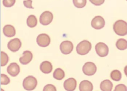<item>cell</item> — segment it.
<instances>
[{"instance_id":"1","label":"cell","mask_w":127,"mask_h":91,"mask_svg":"<svg viewBox=\"0 0 127 91\" xmlns=\"http://www.w3.org/2000/svg\"><path fill=\"white\" fill-rule=\"evenodd\" d=\"M113 30L118 35L125 36L127 34V22L123 20L116 21L113 25Z\"/></svg>"},{"instance_id":"2","label":"cell","mask_w":127,"mask_h":91,"mask_svg":"<svg viewBox=\"0 0 127 91\" xmlns=\"http://www.w3.org/2000/svg\"><path fill=\"white\" fill-rule=\"evenodd\" d=\"M91 47V43L89 41L83 40L80 42L76 46V52L79 55H85L89 52Z\"/></svg>"},{"instance_id":"3","label":"cell","mask_w":127,"mask_h":91,"mask_svg":"<svg viewBox=\"0 0 127 91\" xmlns=\"http://www.w3.org/2000/svg\"><path fill=\"white\" fill-rule=\"evenodd\" d=\"M23 88L27 91L34 90L37 85V80L33 76H28L24 79L22 83Z\"/></svg>"},{"instance_id":"4","label":"cell","mask_w":127,"mask_h":91,"mask_svg":"<svg viewBox=\"0 0 127 91\" xmlns=\"http://www.w3.org/2000/svg\"><path fill=\"white\" fill-rule=\"evenodd\" d=\"M95 49L97 54L100 57H104L108 55L109 48L108 46L103 42H99L96 44Z\"/></svg>"},{"instance_id":"5","label":"cell","mask_w":127,"mask_h":91,"mask_svg":"<svg viewBox=\"0 0 127 91\" xmlns=\"http://www.w3.org/2000/svg\"><path fill=\"white\" fill-rule=\"evenodd\" d=\"M97 67L95 64L92 62L88 61L83 65L82 71L83 73L87 76L93 75L96 72Z\"/></svg>"},{"instance_id":"6","label":"cell","mask_w":127,"mask_h":91,"mask_svg":"<svg viewBox=\"0 0 127 91\" xmlns=\"http://www.w3.org/2000/svg\"><path fill=\"white\" fill-rule=\"evenodd\" d=\"M53 15L52 13L49 11H45L41 14L39 21L42 25L46 26L50 24L53 21Z\"/></svg>"},{"instance_id":"7","label":"cell","mask_w":127,"mask_h":91,"mask_svg":"<svg viewBox=\"0 0 127 91\" xmlns=\"http://www.w3.org/2000/svg\"><path fill=\"white\" fill-rule=\"evenodd\" d=\"M36 42L39 46L46 47L50 44L51 39L47 34L41 33L37 36Z\"/></svg>"},{"instance_id":"8","label":"cell","mask_w":127,"mask_h":91,"mask_svg":"<svg viewBox=\"0 0 127 91\" xmlns=\"http://www.w3.org/2000/svg\"><path fill=\"white\" fill-rule=\"evenodd\" d=\"M60 49L61 52L64 55L70 54L73 50V43L68 40H65L63 41L60 46Z\"/></svg>"},{"instance_id":"9","label":"cell","mask_w":127,"mask_h":91,"mask_svg":"<svg viewBox=\"0 0 127 91\" xmlns=\"http://www.w3.org/2000/svg\"><path fill=\"white\" fill-rule=\"evenodd\" d=\"M105 20L101 16H96L94 17L91 22V27L96 30L102 29L105 26Z\"/></svg>"},{"instance_id":"10","label":"cell","mask_w":127,"mask_h":91,"mask_svg":"<svg viewBox=\"0 0 127 91\" xmlns=\"http://www.w3.org/2000/svg\"><path fill=\"white\" fill-rule=\"evenodd\" d=\"M21 42L18 38H15L10 40L7 43L8 49L13 52H15L19 50L21 46Z\"/></svg>"},{"instance_id":"11","label":"cell","mask_w":127,"mask_h":91,"mask_svg":"<svg viewBox=\"0 0 127 91\" xmlns=\"http://www.w3.org/2000/svg\"><path fill=\"white\" fill-rule=\"evenodd\" d=\"M77 82L73 78H69L65 80L64 83V88L67 91H73L76 88Z\"/></svg>"},{"instance_id":"12","label":"cell","mask_w":127,"mask_h":91,"mask_svg":"<svg viewBox=\"0 0 127 91\" xmlns=\"http://www.w3.org/2000/svg\"><path fill=\"white\" fill-rule=\"evenodd\" d=\"M7 73L12 77H15L20 72V67L16 62H12L7 67Z\"/></svg>"},{"instance_id":"13","label":"cell","mask_w":127,"mask_h":91,"mask_svg":"<svg viewBox=\"0 0 127 91\" xmlns=\"http://www.w3.org/2000/svg\"><path fill=\"white\" fill-rule=\"evenodd\" d=\"M23 56L19 58L20 62L24 65L27 64L29 63L32 60L33 54L32 52L30 51H25L22 53Z\"/></svg>"},{"instance_id":"14","label":"cell","mask_w":127,"mask_h":91,"mask_svg":"<svg viewBox=\"0 0 127 91\" xmlns=\"http://www.w3.org/2000/svg\"><path fill=\"white\" fill-rule=\"evenodd\" d=\"M93 89L92 83L88 80L82 81L79 85V91H92Z\"/></svg>"},{"instance_id":"15","label":"cell","mask_w":127,"mask_h":91,"mask_svg":"<svg viewBox=\"0 0 127 91\" xmlns=\"http://www.w3.org/2000/svg\"><path fill=\"white\" fill-rule=\"evenodd\" d=\"M3 33L5 36L8 37L14 36L16 34L14 27L11 25H6L3 28Z\"/></svg>"},{"instance_id":"16","label":"cell","mask_w":127,"mask_h":91,"mask_svg":"<svg viewBox=\"0 0 127 91\" xmlns=\"http://www.w3.org/2000/svg\"><path fill=\"white\" fill-rule=\"evenodd\" d=\"M40 70L45 74H49L51 73L53 69L52 63L49 61H43L40 65Z\"/></svg>"},{"instance_id":"17","label":"cell","mask_w":127,"mask_h":91,"mask_svg":"<svg viewBox=\"0 0 127 91\" xmlns=\"http://www.w3.org/2000/svg\"><path fill=\"white\" fill-rule=\"evenodd\" d=\"M113 87L112 82L106 79L101 82L100 88L102 91H112Z\"/></svg>"},{"instance_id":"18","label":"cell","mask_w":127,"mask_h":91,"mask_svg":"<svg viewBox=\"0 0 127 91\" xmlns=\"http://www.w3.org/2000/svg\"><path fill=\"white\" fill-rule=\"evenodd\" d=\"M65 76L64 71L60 68H56L53 73V77L58 80H62Z\"/></svg>"},{"instance_id":"19","label":"cell","mask_w":127,"mask_h":91,"mask_svg":"<svg viewBox=\"0 0 127 91\" xmlns=\"http://www.w3.org/2000/svg\"><path fill=\"white\" fill-rule=\"evenodd\" d=\"M116 46L119 50H125L127 49V40L124 38H120L117 41Z\"/></svg>"},{"instance_id":"20","label":"cell","mask_w":127,"mask_h":91,"mask_svg":"<svg viewBox=\"0 0 127 91\" xmlns=\"http://www.w3.org/2000/svg\"><path fill=\"white\" fill-rule=\"evenodd\" d=\"M27 26L30 28H34L37 24V19L34 15H29L26 20Z\"/></svg>"},{"instance_id":"21","label":"cell","mask_w":127,"mask_h":91,"mask_svg":"<svg viewBox=\"0 0 127 91\" xmlns=\"http://www.w3.org/2000/svg\"><path fill=\"white\" fill-rule=\"evenodd\" d=\"M110 77L115 81H119L122 78L121 72L117 69H115L111 72Z\"/></svg>"},{"instance_id":"22","label":"cell","mask_w":127,"mask_h":91,"mask_svg":"<svg viewBox=\"0 0 127 91\" xmlns=\"http://www.w3.org/2000/svg\"><path fill=\"white\" fill-rule=\"evenodd\" d=\"M74 5L78 8L84 7L86 4V0H72Z\"/></svg>"},{"instance_id":"23","label":"cell","mask_w":127,"mask_h":91,"mask_svg":"<svg viewBox=\"0 0 127 91\" xmlns=\"http://www.w3.org/2000/svg\"><path fill=\"white\" fill-rule=\"evenodd\" d=\"M8 56L7 54L3 51L1 52V66H3L6 65L8 61Z\"/></svg>"},{"instance_id":"24","label":"cell","mask_w":127,"mask_h":91,"mask_svg":"<svg viewBox=\"0 0 127 91\" xmlns=\"http://www.w3.org/2000/svg\"><path fill=\"white\" fill-rule=\"evenodd\" d=\"M10 83L9 78L5 74H1V84L6 85Z\"/></svg>"},{"instance_id":"25","label":"cell","mask_w":127,"mask_h":91,"mask_svg":"<svg viewBox=\"0 0 127 91\" xmlns=\"http://www.w3.org/2000/svg\"><path fill=\"white\" fill-rule=\"evenodd\" d=\"M16 0H3L2 3L4 6L6 7H10L15 3Z\"/></svg>"},{"instance_id":"26","label":"cell","mask_w":127,"mask_h":91,"mask_svg":"<svg viewBox=\"0 0 127 91\" xmlns=\"http://www.w3.org/2000/svg\"><path fill=\"white\" fill-rule=\"evenodd\" d=\"M114 91H127V87L123 84H120L115 87Z\"/></svg>"},{"instance_id":"27","label":"cell","mask_w":127,"mask_h":91,"mask_svg":"<svg viewBox=\"0 0 127 91\" xmlns=\"http://www.w3.org/2000/svg\"><path fill=\"white\" fill-rule=\"evenodd\" d=\"M43 91H57L56 87L52 84H47L43 88Z\"/></svg>"},{"instance_id":"28","label":"cell","mask_w":127,"mask_h":91,"mask_svg":"<svg viewBox=\"0 0 127 91\" xmlns=\"http://www.w3.org/2000/svg\"><path fill=\"white\" fill-rule=\"evenodd\" d=\"M24 5L28 8H32L33 9L34 8L32 6V0H24L23 1Z\"/></svg>"},{"instance_id":"29","label":"cell","mask_w":127,"mask_h":91,"mask_svg":"<svg viewBox=\"0 0 127 91\" xmlns=\"http://www.w3.org/2000/svg\"><path fill=\"white\" fill-rule=\"evenodd\" d=\"M89 1L94 5L99 6L102 5L105 1V0H89Z\"/></svg>"},{"instance_id":"30","label":"cell","mask_w":127,"mask_h":91,"mask_svg":"<svg viewBox=\"0 0 127 91\" xmlns=\"http://www.w3.org/2000/svg\"><path fill=\"white\" fill-rule=\"evenodd\" d=\"M124 73L127 77V65L124 67Z\"/></svg>"},{"instance_id":"31","label":"cell","mask_w":127,"mask_h":91,"mask_svg":"<svg viewBox=\"0 0 127 91\" xmlns=\"http://www.w3.org/2000/svg\"><path fill=\"white\" fill-rule=\"evenodd\" d=\"M1 91H4L2 89H1Z\"/></svg>"},{"instance_id":"32","label":"cell","mask_w":127,"mask_h":91,"mask_svg":"<svg viewBox=\"0 0 127 91\" xmlns=\"http://www.w3.org/2000/svg\"></svg>"}]
</instances>
